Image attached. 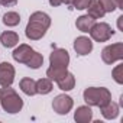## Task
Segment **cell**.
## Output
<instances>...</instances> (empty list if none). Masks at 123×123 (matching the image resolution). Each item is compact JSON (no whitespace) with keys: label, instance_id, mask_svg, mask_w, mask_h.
Segmentation results:
<instances>
[{"label":"cell","instance_id":"cell-21","mask_svg":"<svg viewBox=\"0 0 123 123\" xmlns=\"http://www.w3.org/2000/svg\"><path fill=\"white\" fill-rule=\"evenodd\" d=\"M42 64H43V56H42V54H39V52H36V51L33 52V55L31 56V59L26 62V65H28L29 68H32V70L41 68Z\"/></svg>","mask_w":123,"mask_h":123},{"label":"cell","instance_id":"cell-1","mask_svg":"<svg viewBox=\"0 0 123 123\" xmlns=\"http://www.w3.org/2000/svg\"><path fill=\"white\" fill-rule=\"evenodd\" d=\"M51 26V18L45 12H35L31 15L29 22L26 25L25 33L31 41H39L45 36L46 31Z\"/></svg>","mask_w":123,"mask_h":123},{"label":"cell","instance_id":"cell-20","mask_svg":"<svg viewBox=\"0 0 123 123\" xmlns=\"http://www.w3.org/2000/svg\"><path fill=\"white\" fill-rule=\"evenodd\" d=\"M3 23H5L6 26H10V28L18 26V25L20 23V16H19V13H16V12H7V13H5V15H3Z\"/></svg>","mask_w":123,"mask_h":123},{"label":"cell","instance_id":"cell-16","mask_svg":"<svg viewBox=\"0 0 123 123\" xmlns=\"http://www.w3.org/2000/svg\"><path fill=\"white\" fill-rule=\"evenodd\" d=\"M56 84H58L59 90H62V91H70V90H73L74 86H75V77H74L71 73H67L62 78H59V80L56 81Z\"/></svg>","mask_w":123,"mask_h":123},{"label":"cell","instance_id":"cell-28","mask_svg":"<svg viewBox=\"0 0 123 123\" xmlns=\"http://www.w3.org/2000/svg\"><path fill=\"white\" fill-rule=\"evenodd\" d=\"M122 19H123V16H119L117 18V26H119L120 31H122Z\"/></svg>","mask_w":123,"mask_h":123},{"label":"cell","instance_id":"cell-27","mask_svg":"<svg viewBox=\"0 0 123 123\" xmlns=\"http://www.w3.org/2000/svg\"><path fill=\"white\" fill-rule=\"evenodd\" d=\"M116 5H117V9H123V0H116Z\"/></svg>","mask_w":123,"mask_h":123},{"label":"cell","instance_id":"cell-22","mask_svg":"<svg viewBox=\"0 0 123 123\" xmlns=\"http://www.w3.org/2000/svg\"><path fill=\"white\" fill-rule=\"evenodd\" d=\"M98 2L101 3L103 9L106 13H111L117 9V5H116V0H98Z\"/></svg>","mask_w":123,"mask_h":123},{"label":"cell","instance_id":"cell-12","mask_svg":"<svg viewBox=\"0 0 123 123\" xmlns=\"http://www.w3.org/2000/svg\"><path fill=\"white\" fill-rule=\"evenodd\" d=\"M0 42L5 48H13L19 43V35L13 31H6L0 35Z\"/></svg>","mask_w":123,"mask_h":123},{"label":"cell","instance_id":"cell-24","mask_svg":"<svg viewBox=\"0 0 123 123\" xmlns=\"http://www.w3.org/2000/svg\"><path fill=\"white\" fill-rule=\"evenodd\" d=\"M91 0H71V5L77 9V10H84L87 9V6L90 5Z\"/></svg>","mask_w":123,"mask_h":123},{"label":"cell","instance_id":"cell-10","mask_svg":"<svg viewBox=\"0 0 123 123\" xmlns=\"http://www.w3.org/2000/svg\"><path fill=\"white\" fill-rule=\"evenodd\" d=\"M74 51L77 52V55H88L93 51V42L90 38L87 36H78L74 41Z\"/></svg>","mask_w":123,"mask_h":123},{"label":"cell","instance_id":"cell-23","mask_svg":"<svg viewBox=\"0 0 123 123\" xmlns=\"http://www.w3.org/2000/svg\"><path fill=\"white\" fill-rule=\"evenodd\" d=\"M111 74H113V78L117 84H123V65H117Z\"/></svg>","mask_w":123,"mask_h":123},{"label":"cell","instance_id":"cell-26","mask_svg":"<svg viewBox=\"0 0 123 123\" xmlns=\"http://www.w3.org/2000/svg\"><path fill=\"white\" fill-rule=\"evenodd\" d=\"M49 5L54 6V7H56L59 5H62V0H49Z\"/></svg>","mask_w":123,"mask_h":123},{"label":"cell","instance_id":"cell-6","mask_svg":"<svg viewBox=\"0 0 123 123\" xmlns=\"http://www.w3.org/2000/svg\"><path fill=\"white\" fill-rule=\"evenodd\" d=\"M73 106H74V100L70 96H67V94H59L52 101V109L58 114H67V113H70L71 109H73Z\"/></svg>","mask_w":123,"mask_h":123},{"label":"cell","instance_id":"cell-5","mask_svg":"<svg viewBox=\"0 0 123 123\" xmlns=\"http://www.w3.org/2000/svg\"><path fill=\"white\" fill-rule=\"evenodd\" d=\"M90 36L96 41V42H107L113 35H114V31L111 29V26L106 22H98V23H94L90 29Z\"/></svg>","mask_w":123,"mask_h":123},{"label":"cell","instance_id":"cell-7","mask_svg":"<svg viewBox=\"0 0 123 123\" xmlns=\"http://www.w3.org/2000/svg\"><path fill=\"white\" fill-rule=\"evenodd\" d=\"M49 64L54 65V67H64V68H68V64H70V54L62 49V48H56L51 52L49 55Z\"/></svg>","mask_w":123,"mask_h":123},{"label":"cell","instance_id":"cell-4","mask_svg":"<svg viewBox=\"0 0 123 123\" xmlns=\"http://www.w3.org/2000/svg\"><path fill=\"white\" fill-rule=\"evenodd\" d=\"M101 59L104 64H114L117 61L123 59V43L122 42H116L111 45H107L103 51H101Z\"/></svg>","mask_w":123,"mask_h":123},{"label":"cell","instance_id":"cell-3","mask_svg":"<svg viewBox=\"0 0 123 123\" xmlns=\"http://www.w3.org/2000/svg\"><path fill=\"white\" fill-rule=\"evenodd\" d=\"M84 101L90 107H103L111 100V93L104 87H88L83 93Z\"/></svg>","mask_w":123,"mask_h":123},{"label":"cell","instance_id":"cell-17","mask_svg":"<svg viewBox=\"0 0 123 123\" xmlns=\"http://www.w3.org/2000/svg\"><path fill=\"white\" fill-rule=\"evenodd\" d=\"M20 90L26 94V96H35L36 94V81L32 78H22L19 83Z\"/></svg>","mask_w":123,"mask_h":123},{"label":"cell","instance_id":"cell-13","mask_svg":"<svg viewBox=\"0 0 123 123\" xmlns=\"http://www.w3.org/2000/svg\"><path fill=\"white\" fill-rule=\"evenodd\" d=\"M87 15L93 19H101V18H104L106 12L98 0H91L90 5L87 6Z\"/></svg>","mask_w":123,"mask_h":123},{"label":"cell","instance_id":"cell-9","mask_svg":"<svg viewBox=\"0 0 123 123\" xmlns=\"http://www.w3.org/2000/svg\"><path fill=\"white\" fill-rule=\"evenodd\" d=\"M33 48H31L29 45H26V43H22V45H19L15 51H13V54H12V56H13V59L16 61V62H19V64H26L28 61L31 59V56L33 55Z\"/></svg>","mask_w":123,"mask_h":123},{"label":"cell","instance_id":"cell-18","mask_svg":"<svg viewBox=\"0 0 123 123\" xmlns=\"http://www.w3.org/2000/svg\"><path fill=\"white\" fill-rule=\"evenodd\" d=\"M67 73H68V70L64 68V67H54V65H51L46 70V77L51 81H58L59 78H62Z\"/></svg>","mask_w":123,"mask_h":123},{"label":"cell","instance_id":"cell-15","mask_svg":"<svg viewBox=\"0 0 123 123\" xmlns=\"http://www.w3.org/2000/svg\"><path fill=\"white\" fill-rule=\"evenodd\" d=\"M94 23H96V19L90 18L88 15H83V16L77 18V20H75V26H77V29L81 31V32H84V33L90 32V29H91V26H93Z\"/></svg>","mask_w":123,"mask_h":123},{"label":"cell","instance_id":"cell-8","mask_svg":"<svg viewBox=\"0 0 123 123\" xmlns=\"http://www.w3.org/2000/svg\"><path fill=\"white\" fill-rule=\"evenodd\" d=\"M15 81V67L10 62H2L0 64V86L9 87Z\"/></svg>","mask_w":123,"mask_h":123},{"label":"cell","instance_id":"cell-25","mask_svg":"<svg viewBox=\"0 0 123 123\" xmlns=\"http://www.w3.org/2000/svg\"><path fill=\"white\" fill-rule=\"evenodd\" d=\"M16 3H18V0H0V5H2V6H6V7L15 6Z\"/></svg>","mask_w":123,"mask_h":123},{"label":"cell","instance_id":"cell-2","mask_svg":"<svg viewBox=\"0 0 123 123\" xmlns=\"http://www.w3.org/2000/svg\"><path fill=\"white\" fill-rule=\"evenodd\" d=\"M0 103H2V107L5 111L10 113V114H16L22 110L23 107V100L22 97L9 87H3L0 90Z\"/></svg>","mask_w":123,"mask_h":123},{"label":"cell","instance_id":"cell-19","mask_svg":"<svg viewBox=\"0 0 123 123\" xmlns=\"http://www.w3.org/2000/svg\"><path fill=\"white\" fill-rule=\"evenodd\" d=\"M54 86H52V81L46 77V78H41L36 81V93L39 94H49L52 91Z\"/></svg>","mask_w":123,"mask_h":123},{"label":"cell","instance_id":"cell-14","mask_svg":"<svg viewBox=\"0 0 123 123\" xmlns=\"http://www.w3.org/2000/svg\"><path fill=\"white\" fill-rule=\"evenodd\" d=\"M101 114H103V117L107 119V120H113V119H116V117L119 116V104L110 100L106 106L101 107Z\"/></svg>","mask_w":123,"mask_h":123},{"label":"cell","instance_id":"cell-29","mask_svg":"<svg viewBox=\"0 0 123 123\" xmlns=\"http://www.w3.org/2000/svg\"><path fill=\"white\" fill-rule=\"evenodd\" d=\"M62 3L67 5V6H70V5H71V0H62Z\"/></svg>","mask_w":123,"mask_h":123},{"label":"cell","instance_id":"cell-11","mask_svg":"<svg viewBox=\"0 0 123 123\" xmlns=\"http://www.w3.org/2000/svg\"><path fill=\"white\" fill-rule=\"evenodd\" d=\"M91 119H93V110L88 104L77 107V110L74 113V120L77 123H88V122H91Z\"/></svg>","mask_w":123,"mask_h":123}]
</instances>
